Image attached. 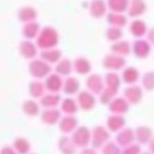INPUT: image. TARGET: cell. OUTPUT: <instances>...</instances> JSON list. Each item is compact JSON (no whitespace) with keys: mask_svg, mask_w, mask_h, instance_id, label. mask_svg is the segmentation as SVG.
Wrapping results in <instances>:
<instances>
[{"mask_svg":"<svg viewBox=\"0 0 154 154\" xmlns=\"http://www.w3.org/2000/svg\"><path fill=\"white\" fill-rule=\"evenodd\" d=\"M92 133L85 126H81L77 128L72 134V140L76 147L85 148L91 142Z\"/></svg>","mask_w":154,"mask_h":154,"instance_id":"cell-1","label":"cell"},{"mask_svg":"<svg viewBox=\"0 0 154 154\" xmlns=\"http://www.w3.org/2000/svg\"><path fill=\"white\" fill-rule=\"evenodd\" d=\"M109 133L103 126H97L93 129L91 137V144L95 149H100L108 143Z\"/></svg>","mask_w":154,"mask_h":154,"instance_id":"cell-2","label":"cell"},{"mask_svg":"<svg viewBox=\"0 0 154 154\" xmlns=\"http://www.w3.org/2000/svg\"><path fill=\"white\" fill-rule=\"evenodd\" d=\"M85 85L87 86L89 92L94 95H100L105 88V82L102 77L98 74H91L87 77L85 81Z\"/></svg>","mask_w":154,"mask_h":154,"instance_id":"cell-3","label":"cell"},{"mask_svg":"<svg viewBox=\"0 0 154 154\" xmlns=\"http://www.w3.org/2000/svg\"><path fill=\"white\" fill-rule=\"evenodd\" d=\"M30 73L37 79L44 78L47 77L51 71L50 66L41 60H35L34 62H32L30 65Z\"/></svg>","mask_w":154,"mask_h":154,"instance_id":"cell-4","label":"cell"},{"mask_svg":"<svg viewBox=\"0 0 154 154\" xmlns=\"http://www.w3.org/2000/svg\"><path fill=\"white\" fill-rule=\"evenodd\" d=\"M77 103L84 111H90L96 105V98L89 91H82L77 97Z\"/></svg>","mask_w":154,"mask_h":154,"instance_id":"cell-5","label":"cell"},{"mask_svg":"<svg viewBox=\"0 0 154 154\" xmlns=\"http://www.w3.org/2000/svg\"><path fill=\"white\" fill-rule=\"evenodd\" d=\"M125 98L129 104H137L143 97V90L138 85H130L125 89Z\"/></svg>","mask_w":154,"mask_h":154,"instance_id":"cell-6","label":"cell"},{"mask_svg":"<svg viewBox=\"0 0 154 154\" xmlns=\"http://www.w3.org/2000/svg\"><path fill=\"white\" fill-rule=\"evenodd\" d=\"M135 139H136L135 132L130 128H125L119 131L116 137L117 144L124 148L133 144Z\"/></svg>","mask_w":154,"mask_h":154,"instance_id":"cell-7","label":"cell"},{"mask_svg":"<svg viewBox=\"0 0 154 154\" xmlns=\"http://www.w3.org/2000/svg\"><path fill=\"white\" fill-rule=\"evenodd\" d=\"M63 80L58 73H52L48 76V78L45 83L46 88L50 91V93L57 94L60 90L63 88Z\"/></svg>","mask_w":154,"mask_h":154,"instance_id":"cell-8","label":"cell"},{"mask_svg":"<svg viewBox=\"0 0 154 154\" xmlns=\"http://www.w3.org/2000/svg\"><path fill=\"white\" fill-rule=\"evenodd\" d=\"M129 103L125 97H115L109 103V109L113 114L122 115L128 112Z\"/></svg>","mask_w":154,"mask_h":154,"instance_id":"cell-9","label":"cell"},{"mask_svg":"<svg viewBox=\"0 0 154 154\" xmlns=\"http://www.w3.org/2000/svg\"><path fill=\"white\" fill-rule=\"evenodd\" d=\"M125 65V60L116 55L107 56L103 60V66L109 71H118L121 70Z\"/></svg>","mask_w":154,"mask_h":154,"instance_id":"cell-10","label":"cell"},{"mask_svg":"<svg viewBox=\"0 0 154 154\" xmlns=\"http://www.w3.org/2000/svg\"><path fill=\"white\" fill-rule=\"evenodd\" d=\"M125 125V119L124 116L119 114H112L107 119L108 129L112 132H119L124 129Z\"/></svg>","mask_w":154,"mask_h":154,"instance_id":"cell-11","label":"cell"},{"mask_svg":"<svg viewBox=\"0 0 154 154\" xmlns=\"http://www.w3.org/2000/svg\"><path fill=\"white\" fill-rule=\"evenodd\" d=\"M78 121L73 115H67L63 117L60 122V129L63 133H71L77 129Z\"/></svg>","mask_w":154,"mask_h":154,"instance_id":"cell-12","label":"cell"},{"mask_svg":"<svg viewBox=\"0 0 154 154\" xmlns=\"http://www.w3.org/2000/svg\"><path fill=\"white\" fill-rule=\"evenodd\" d=\"M136 139L140 144H146L151 141L152 137V131L148 126H139L137 128L135 132Z\"/></svg>","mask_w":154,"mask_h":154,"instance_id":"cell-13","label":"cell"},{"mask_svg":"<svg viewBox=\"0 0 154 154\" xmlns=\"http://www.w3.org/2000/svg\"><path fill=\"white\" fill-rule=\"evenodd\" d=\"M41 119L47 125H55L60 119V112L57 109H47L42 113Z\"/></svg>","mask_w":154,"mask_h":154,"instance_id":"cell-14","label":"cell"},{"mask_svg":"<svg viewBox=\"0 0 154 154\" xmlns=\"http://www.w3.org/2000/svg\"><path fill=\"white\" fill-rule=\"evenodd\" d=\"M63 91L67 95H74L80 89V82L75 77H68L64 81L63 84Z\"/></svg>","mask_w":154,"mask_h":154,"instance_id":"cell-15","label":"cell"},{"mask_svg":"<svg viewBox=\"0 0 154 154\" xmlns=\"http://www.w3.org/2000/svg\"><path fill=\"white\" fill-rule=\"evenodd\" d=\"M61 97L59 94H47L41 97V105L47 109H54L60 102Z\"/></svg>","mask_w":154,"mask_h":154,"instance_id":"cell-16","label":"cell"},{"mask_svg":"<svg viewBox=\"0 0 154 154\" xmlns=\"http://www.w3.org/2000/svg\"><path fill=\"white\" fill-rule=\"evenodd\" d=\"M59 149L62 154H74L76 151V146L72 142V138L63 137L59 141Z\"/></svg>","mask_w":154,"mask_h":154,"instance_id":"cell-17","label":"cell"},{"mask_svg":"<svg viewBox=\"0 0 154 154\" xmlns=\"http://www.w3.org/2000/svg\"><path fill=\"white\" fill-rule=\"evenodd\" d=\"M123 81L127 85H134L139 78V72L135 67H128L122 73Z\"/></svg>","mask_w":154,"mask_h":154,"instance_id":"cell-18","label":"cell"},{"mask_svg":"<svg viewBox=\"0 0 154 154\" xmlns=\"http://www.w3.org/2000/svg\"><path fill=\"white\" fill-rule=\"evenodd\" d=\"M74 70L76 71L77 73L81 75H85L88 74L91 71V64L86 59L84 58H78L76 59L74 63H73Z\"/></svg>","mask_w":154,"mask_h":154,"instance_id":"cell-19","label":"cell"},{"mask_svg":"<svg viewBox=\"0 0 154 154\" xmlns=\"http://www.w3.org/2000/svg\"><path fill=\"white\" fill-rule=\"evenodd\" d=\"M78 103L72 98H65L61 102V111L68 115H73L78 111Z\"/></svg>","mask_w":154,"mask_h":154,"instance_id":"cell-20","label":"cell"},{"mask_svg":"<svg viewBox=\"0 0 154 154\" xmlns=\"http://www.w3.org/2000/svg\"><path fill=\"white\" fill-rule=\"evenodd\" d=\"M105 86L115 89V90H119L121 86L120 76L114 72H108L105 76Z\"/></svg>","mask_w":154,"mask_h":154,"instance_id":"cell-21","label":"cell"},{"mask_svg":"<svg viewBox=\"0 0 154 154\" xmlns=\"http://www.w3.org/2000/svg\"><path fill=\"white\" fill-rule=\"evenodd\" d=\"M150 51V48L145 41H137L134 46V52L137 58L147 57Z\"/></svg>","mask_w":154,"mask_h":154,"instance_id":"cell-22","label":"cell"},{"mask_svg":"<svg viewBox=\"0 0 154 154\" xmlns=\"http://www.w3.org/2000/svg\"><path fill=\"white\" fill-rule=\"evenodd\" d=\"M72 64L68 59L62 60L56 66V72L60 75L67 76L72 72Z\"/></svg>","mask_w":154,"mask_h":154,"instance_id":"cell-23","label":"cell"},{"mask_svg":"<svg viewBox=\"0 0 154 154\" xmlns=\"http://www.w3.org/2000/svg\"><path fill=\"white\" fill-rule=\"evenodd\" d=\"M45 85H43L41 82L38 81H34L32 82L30 85V94L32 97H42L45 95Z\"/></svg>","mask_w":154,"mask_h":154,"instance_id":"cell-24","label":"cell"},{"mask_svg":"<svg viewBox=\"0 0 154 154\" xmlns=\"http://www.w3.org/2000/svg\"><path fill=\"white\" fill-rule=\"evenodd\" d=\"M23 109L24 112L30 116H35V115L38 114V112H39L38 104L35 101H32V100L25 101L23 106Z\"/></svg>","mask_w":154,"mask_h":154,"instance_id":"cell-25","label":"cell"},{"mask_svg":"<svg viewBox=\"0 0 154 154\" xmlns=\"http://www.w3.org/2000/svg\"><path fill=\"white\" fill-rule=\"evenodd\" d=\"M142 85L147 90L154 89V72H149L143 75Z\"/></svg>","mask_w":154,"mask_h":154,"instance_id":"cell-26","label":"cell"},{"mask_svg":"<svg viewBox=\"0 0 154 154\" xmlns=\"http://www.w3.org/2000/svg\"><path fill=\"white\" fill-rule=\"evenodd\" d=\"M14 146L20 154H26L30 150L29 142L23 138H18L14 143Z\"/></svg>","mask_w":154,"mask_h":154,"instance_id":"cell-27","label":"cell"},{"mask_svg":"<svg viewBox=\"0 0 154 154\" xmlns=\"http://www.w3.org/2000/svg\"><path fill=\"white\" fill-rule=\"evenodd\" d=\"M102 154H122V152L116 143L108 142L102 148Z\"/></svg>","mask_w":154,"mask_h":154,"instance_id":"cell-28","label":"cell"},{"mask_svg":"<svg viewBox=\"0 0 154 154\" xmlns=\"http://www.w3.org/2000/svg\"><path fill=\"white\" fill-rule=\"evenodd\" d=\"M112 50L119 54V55H127L130 51L129 49V46H128V44L127 43H119V44H116L115 46L112 47Z\"/></svg>","mask_w":154,"mask_h":154,"instance_id":"cell-29","label":"cell"},{"mask_svg":"<svg viewBox=\"0 0 154 154\" xmlns=\"http://www.w3.org/2000/svg\"><path fill=\"white\" fill-rule=\"evenodd\" d=\"M43 57L47 61H49V62H56L60 60V51H48L46 53L43 54Z\"/></svg>","mask_w":154,"mask_h":154,"instance_id":"cell-30","label":"cell"},{"mask_svg":"<svg viewBox=\"0 0 154 154\" xmlns=\"http://www.w3.org/2000/svg\"><path fill=\"white\" fill-rule=\"evenodd\" d=\"M122 154H141V149L137 144H132L125 147L122 151Z\"/></svg>","mask_w":154,"mask_h":154,"instance_id":"cell-31","label":"cell"},{"mask_svg":"<svg viewBox=\"0 0 154 154\" xmlns=\"http://www.w3.org/2000/svg\"><path fill=\"white\" fill-rule=\"evenodd\" d=\"M1 154H16L15 151L9 147H5L2 150H1Z\"/></svg>","mask_w":154,"mask_h":154,"instance_id":"cell-32","label":"cell"},{"mask_svg":"<svg viewBox=\"0 0 154 154\" xmlns=\"http://www.w3.org/2000/svg\"><path fill=\"white\" fill-rule=\"evenodd\" d=\"M80 154H97V153L93 149H85L81 151Z\"/></svg>","mask_w":154,"mask_h":154,"instance_id":"cell-33","label":"cell"},{"mask_svg":"<svg viewBox=\"0 0 154 154\" xmlns=\"http://www.w3.org/2000/svg\"><path fill=\"white\" fill-rule=\"evenodd\" d=\"M149 150L151 154H154V138H152L151 141L149 142Z\"/></svg>","mask_w":154,"mask_h":154,"instance_id":"cell-34","label":"cell"},{"mask_svg":"<svg viewBox=\"0 0 154 154\" xmlns=\"http://www.w3.org/2000/svg\"><path fill=\"white\" fill-rule=\"evenodd\" d=\"M141 154H149V153H148V152H141Z\"/></svg>","mask_w":154,"mask_h":154,"instance_id":"cell-35","label":"cell"}]
</instances>
